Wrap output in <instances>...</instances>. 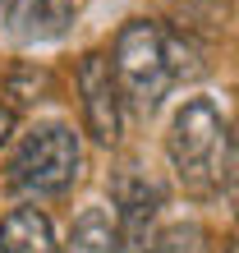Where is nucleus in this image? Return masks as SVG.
Returning a JSON list of instances; mask_svg holds the SVG:
<instances>
[{
	"label": "nucleus",
	"mask_w": 239,
	"mask_h": 253,
	"mask_svg": "<svg viewBox=\"0 0 239 253\" xmlns=\"http://www.w3.org/2000/svg\"><path fill=\"white\" fill-rule=\"evenodd\" d=\"M79 170H83V143H79V133H74L69 125L51 120V125H33L19 138L5 180L19 193H28V198H60V193L74 189Z\"/></svg>",
	"instance_id": "3"
},
{
	"label": "nucleus",
	"mask_w": 239,
	"mask_h": 253,
	"mask_svg": "<svg viewBox=\"0 0 239 253\" xmlns=\"http://www.w3.org/2000/svg\"><path fill=\"white\" fill-rule=\"evenodd\" d=\"M111 69L120 83V97L133 101L143 115H152L179 79H198L207 65H202V51L184 33L152 19H133L115 37Z\"/></svg>",
	"instance_id": "1"
},
{
	"label": "nucleus",
	"mask_w": 239,
	"mask_h": 253,
	"mask_svg": "<svg viewBox=\"0 0 239 253\" xmlns=\"http://www.w3.org/2000/svg\"><path fill=\"white\" fill-rule=\"evenodd\" d=\"M9 138H14V111H9V106H0V147H5Z\"/></svg>",
	"instance_id": "12"
},
{
	"label": "nucleus",
	"mask_w": 239,
	"mask_h": 253,
	"mask_svg": "<svg viewBox=\"0 0 239 253\" xmlns=\"http://www.w3.org/2000/svg\"><path fill=\"white\" fill-rule=\"evenodd\" d=\"M221 184H226L230 203L239 207V120L230 125V138H226V166H221Z\"/></svg>",
	"instance_id": "10"
},
{
	"label": "nucleus",
	"mask_w": 239,
	"mask_h": 253,
	"mask_svg": "<svg viewBox=\"0 0 239 253\" xmlns=\"http://www.w3.org/2000/svg\"><path fill=\"white\" fill-rule=\"evenodd\" d=\"M0 253H60L51 216L41 207H14L0 221Z\"/></svg>",
	"instance_id": "7"
},
{
	"label": "nucleus",
	"mask_w": 239,
	"mask_h": 253,
	"mask_svg": "<svg viewBox=\"0 0 239 253\" xmlns=\"http://www.w3.org/2000/svg\"><path fill=\"white\" fill-rule=\"evenodd\" d=\"M79 92H83V120H87V133H92L101 147H115L120 133H124V97H120L111 55L87 51L83 60H79Z\"/></svg>",
	"instance_id": "4"
},
{
	"label": "nucleus",
	"mask_w": 239,
	"mask_h": 253,
	"mask_svg": "<svg viewBox=\"0 0 239 253\" xmlns=\"http://www.w3.org/2000/svg\"><path fill=\"white\" fill-rule=\"evenodd\" d=\"M111 198H115V226H152L157 207L166 203V184L152 180L143 166H124L111 180Z\"/></svg>",
	"instance_id": "6"
},
{
	"label": "nucleus",
	"mask_w": 239,
	"mask_h": 253,
	"mask_svg": "<svg viewBox=\"0 0 239 253\" xmlns=\"http://www.w3.org/2000/svg\"><path fill=\"white\" fill-rule=\"evenodd\" d=\"M226 138H230V125L221 115L216 97H184V106L170 115V129H166V157L175 175L184 180V189L193 193H212L221 189V166H226Z\"/></svg>",
	"instance_id": "2"
},
{
	"label": "nucleus",
	"mask_w": 239,
	"mask_h": 253,
	"mask_svg": "<svg viewBox=\"0 0 239 253\" xmlns=\"http://www.w3.org/2000/svg\"><path fill=\"white\" fill-rule=\"evenodd\" d=\"M115 240H120V226L111 221L106 207H87V212L74 221L69 230V253H115Z\"/></svg>",
	"instance_id": "8"
},
{
	"label": "nucleus",
	"mask_w": 239,
	"mask_h": 253,
	"mask_svg": "<svg viewBox=\"0 0 239 253\" xmlns=\"http://www.w3.org/2000/svg\"><path fill=\"white\" fill-rule=\"evenodd\" d=\"M226 253H239V240H230V244H226Z\"/></svg>",
	"instance_id": "13"
},
{
	"label": "nucleus",
	"mask_w": 239,
	"mask_h": 253,
	"mask_svg": "<svg viewBox=\"0 0 239 253\" xmlns=\"http://www.w3.org/2000/svg\"><path fill=\"white\" fill-rule=\"evenodd\" d=\"M79 0H0V33L19 46H51L74 28Z\"/></svg>",
	"instance_id": "5"
},
{
	"label": "nucleus",
	"mask_w": 239,
	"mask_h": 253,
	"mask_svg": "<svg viewBox=\"0 0 239 253\" xmlns=\"http://www.w3.org/2000/svg\"><path fill=\"white\" fill-rule=\"evenodd\" d=\"M152 249L157 253H212L207 230L198 221H175V226H166L161 235H152Z\"/></svg>",
	"instance_id": "9"
},
{
	"label": "nucleus",
	"mask_w": 239,
	"mask_h": 253,
	"mask_svg": "<svg viewBox=\"0 0 239 253\" xmlns=\"http://www.w3.org/2000/svg\"><path fill=\"white\" fill-rule=\"evenodd\" d=\"M115 253H157V249H152V235H147V226H120Z\"/></svg>",
	"instance_id": "11"
}]
</instances>
